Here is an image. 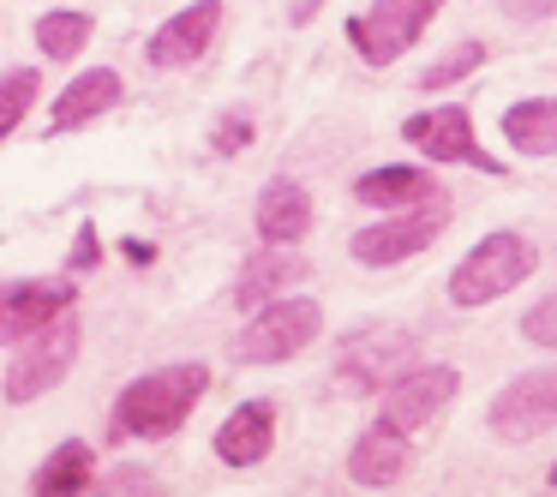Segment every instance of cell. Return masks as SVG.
<instances>
[{"mask_svg": "<svg viewBox=\"0 0 557 497\" xmlns=\"http://www.w3.org/2000/svg\"><path fill=\"white\" fill-rule=\"evenodd\" d=\"M312 13H318V0H300V7H294V25H306Z\"/></svg>", "mask_w": 557, "mask_h": 497, "instance_id": "cell-28", "label": "cell"}, {"mask_svg": "<svg viewBox=\"0 0 557 497\" xmlns=\"http://www.w3.org/2000/svg\"><path fill=\"white\" fill-rule=\"evenodd\" d=\"M97 485V449L85 437H66L37 473H30V492L37 497H73V492H90Z\"/></svg>", "mask_w": 557, "mask_h": 497, "instance_id": "cell-19", "label": "cell"}, {"mask_svg": "<svg viewBox=\"0 0 557 497\" xmlns=\"http://www.w3.org/2000/svg\"><path fill=\"white\" fill-rule=\"evenodd\" d=\"M90 30H97L90 13H42L37 18V49L49 54V61H78L85 42H90Z\"/></svg>", "mask_w": 557, "mask_h": 497, "instance_id": "cell-21", "label": "cell"}, {"mask_svg": "<svg viewBox=\"0 0 557 497\" xmlns=\"http://www.w3.org/2000/svg\"><path fill=\"white\" fill-rule=\"evenodd\" d=\"M408 353H413V330H401V324H366V330H354V336L342 341L336 377L348 389H360V396H377V389H384L389 377L408 365Z\"/></svg>", "mask_w": 557, "mask_h": 497, "instance_id": "cell-8", "label": "cell"}, {"mask_svg": "<svg viewBox=\"0 0 557 497\" xmlns=\"http://www.w3.org/2000/svg\"><path fill=\"white\" fill-rule=\"evenodd\" d=\"M444 228H449V192H437V198H425V204L389 210L384 222L360 228V234L348 240V252H354V264H366V270H389V264H408V258H420Z\"/></svg>", "mask_w": 557, "mask_h": 497, "instance_id": "cell-5", "label": "cell"}, {"mask_svg": "<svg viewBox=\"0 0 557 497\" xmlns=\"http://www.w3.org/2000/svg\"><path fill=\"white\" fill-rule=\"evenodd\" d=\"M401 138H408L413 150H425L432 162H461V169H480V174H504V162L480 150V138H473V114L461 109V102L432 109V114H413V121L401 126Z\"/></svg>", "mask_w": 557, "mask_h": 497, "instance_id": "cell-10", "label": "cell"}, {"mask_svg": "<svg viewBox=\"0 0 557 497\" xmlns=\"http://www.w3.org/2000/svg\"><path fill=\"white\" fill-rule=\"evenodd\" d=\"M121 102V73L114 66H90V73H78L73 85L54 97V114H49V138L61 133H78V126L102 121V114Z\"/></svg>", "mask_w": 557, "mask_h": 497, "instance_id": "cell-16", "label": "cell"}, {"mask_svg": "<svg viewBox=\"0 0 557 497\" xmlns=\"http://www.w3.org/2000/svg\"><path fill=\"white\" fill-rule=\"evenodd\" d=\"M461 389V372L456 365H413V372H396L384 389H377V420L396 425V432H420V425H432L437 413L456 401Z\"/></svg>", "mask_w": 557, "mask_h": 497, "instance_id": "cell-7", "label": "cell"}, {"mask_svg": "<svg viewBox=\"0 0 557 497\" xmlns=\"http://www.w3.org/2000/svg\"><path fill=\"white\" fill-rule=\"evenodd\" d=\"M521 330H528L533 348H552V341H557V300H552V294H540V306L521 318Z\"/></svg>", "mask_w": 557, "mask_h": 497, "instance_id": "cell-25", "label": "cell"}, {"mask_svg": "<svg viewBox=\"0 0 557 497\" xmlns=\"http://www.w3.org/2000/svg\"><path fill=\"white\" fill-rule=\"evenodd\" d=\"M444 0H372V13L348 18V42L360 49L366 66H389L396 54H408L425 37V25L437 18Z\"/></svg>", "mask_w": 557, "mask_h": 497, "instance_id": "cell-6", "label": "cell"}, {"mask_svg": "<svg viewBox=\"0 0 557 497\" xmlns=\"http://www.w3.org/2000/svg\"><path fill=\"white\" fill-rule=\"evenodd\" d=\"M485 420H492V432L504 437V444H533V437H545L552 420H557V377H552V365L509 377V384L497 389V401H492Z\"/></svg>", "mask_w": 557, "mask_h": 497, "instance_id": "cell-9", "label": "cell"}, {"mask_svg": "<svg viewBox=\"0 0 557 497\" xmlns=\"http://www.w3.org/2000/svg\"><path fill=\"white\" fill-rule=\"evenodd\" d=\"M408 461H413L408 432L372 420L360 437H354V449H348V480L354 485H396L401 473H408Z\"/></svg>", "mask_w": 557, "mask_h": 497, "instance_id": "cell-17", "label": "cell"}, {"mask_svg": "<svg viewBox=\"0 0 557 497\" xmlns=\"http://www.w3.org/2000/svg\"><path fill=\"white\" fill-rule=\"evenodd\" d=\"M533 264H540V246H533L528 234H516V228L485 234V240L449 270V306H456V312H480V306L504 300L509 288H521V282L533 276Z\"/></svg>", "mask_w": 557, "mask_h": 497, "instance_id": "cell-2", "label": "cell"}, {"mask_svg": "<svg viewBox=\"0 0 557 497\" xmlns=\"http://www.w3.org/2000/svg\"><path fill=\"white\" fill-rule=\"evenodd\" d=\"M504 138L521 157H552L557 150V102L552 97H528L504 114Z\"/></svg>", "mask_w": 557, "mask_h": 497, "instance_id": "cell-20", "label": "cell"}, {"mask_svg": "<svg viewBox=\"0 0 557 497\" xmlns=\"http://www.w3.org/2000/svg\"><path fill=\"white\" fill-rule=\"evenodd\" d=\"M42 97V73L37 66H7L0 73V145L18 133V121L30 114V102Z\"/></svg>", "mask_w": 557, "mask_h": 497, "instance_id": "cell-22", "label": "cell"}, {"mask_svg": "<svg viewBox=\"0 0 557 497\" xmlns=\"http://www.w3.org/2000/svg\"><path fill=\"white\" fill-rule=\"evenodd\" d=\"M222 30V0H198V7H186V13H174L169 25L150 37L145 61L162 66V73H181V66H198V54L216 42Z\"/></svg>", "mask_w": 557, "mask_h": 497, "instance_id": "cell-12", "label": "cell"}, {"mask_svg": "<svg viewBox=\"0 0 557 497\" xmlns=\"http://www.w3.org/2000/svg\"><path fill=\"white\" fill-rule=\"evenodd\" d=\"M258 240L270 246H300L306 234H312V192H306L300 181H288V174H276V181L258 192Z\"/></svg>", "mask_w": 557, "mask_h": 497, "instance_id": "cell-15", "label": "cell"}, {"mask_svg": "<svg viewBox=\"0 0 557 497\" xmlns=\"http://www.w3.org/2000/svg\"><path fill=\"white\" fill-rule=\"evenodd\" d=\"M318 330H324V306L306 300V294H276L246 318L240 341H234V360L240 365H282L300 348H312Z\"/></svg>", "mask_w": 557, "mask_h": 497, "instance_id": "cell-3", "label": "cell"}, {"mask_svg": "<svg viewBox=\"0 0 557 497\" xmlns=\"http://www.w3.org/2000/svg\"><path fill=\"white\" fill-rule=\"evenodd\" d=\"M210 449H216L222 468H258V461L276 449V408H270V401H246V408H234L228 420L216 425Z\"/></svg>", "mask_w": 557, "mask_h": 497, "instance_id": "cell-14", "label": "cell"}, {"mask_svg": "<svg viewBox=\"0 0 557 497\" xmlns=\"http://www.w3.org/2000/svg\"><path fill=\"white\" fill-rule=\"evenodd\" d=\"M312 276V264H306L294 246H258V252H246V264H240V276H234V306H264V300H276V294H288V288H300V282Z\"/></svg>", "mask_w": 557, "mask_h": 497, "instance_id": "cell-13", "label": "cell"}, {"mask_svg": "<svg viewBox=\"0 0 557 497\" xmlns=\"http://www.w3.org/2000/svg\"><path fill=\"white\" fill-rule=\"evenodd\" d=\"M252 138H258V121H252L246 109H228V114L216 121V133H210V150H216V157H240Z\"/></svg>", "mask_w": 557, "mask_h": 497, "instance_id": "cell-24", "label": "cell"}, {"mask_svg": "<svg viewBox=\"0 0 557 497\" xmlns=\"http://www.w3.org/2000/svg\"><path fill=\"white\" fill-rule=\"evenodd\" d=\"M444 186H437V174L425 169H408V162H396V169H372L354 181V198H360L366 210H408V204H425V198H437Z\"/></svg>", "mask_w": 557, "mask_h": 497, "instance_id": "cell-18", "label": "cell"}, {"mask_svg": "<svg viewBox=\"0 0 557 497\" xmlns=\"http://www.w3.org/2000/svg\"><path fill=\"white\" fill-rule=\"evenodd\" d=\"M205 389H210V365H205V360L157 365V372L133 377V384L121 389L109 437H114V444H121V437H145V444H162V437H174L186 420H193V408L205 401Z\"/></svg>", "mask_w": 557, "mask_h": 497, "instance_id": "cell-1", "label": "cell"}, {"mask_svg": "<svg viewBox=\"0 0 557 497\" xmlns=\"http://www.w3.org/2000/svg\"><path fill=\"white\" fill-rule=\"evenodd\" d=\"M66 264H73L78 276L102 264V240H97V222H78V240H73V258H66Z\"/></svg>", "mask_w": 557, "mask_h": 497, "instance_id": "cell-26", "label": "cell"}, {"mask_svg": "<svg viewBox=\"0 0 557 497\" xmlns=\"http://www.w3.org/2000/svg\"><path fill=\"white\" fill-rule=\"evenodd\" d=\"M126 246V258H133V264H150V258H157V246H145V240H121Z\"/></svg>", "mask_w": 557, "mask_h": 497, "instance_id": "cell-27", "label": "cell"}, {"mask_svg": "<svg viewBox=\"0 0 557 497\" xmlns=\"http://www.w3.org/2000/svg\"><path fill=\"white\" fill-rule=\"evenodd\" d=\"M480 66H485V42H473V37H468V42H456V49L437 54V61L425 66V73L413 78V85H420V90H449V85H461L468 73H480Z\"/></svg>", "mask_w": 557, "mask_h": 497, "instance_id": "cell-23", "label": "cell"}, {"mask_svg": "<svg viewBox=\"0 0 557 497\" xmlns=\"http://www.w3.org/2000/svg\"><path fill=\"white\" fill-rule=\"evenodd\" d=\"M78 341H85V324H78V312L66 306L54 324H42L37 336L18 341V353L7 360V384H0V396L13 401V408H25V401L49 396V389L61 384L66 372H73Z\"/></svg>", "mask_w": 557, "mask_h": 497, "instance_id": "cell-4", "label": "cell"}, {"mask_svg": "<svg viewBox=\"0 0 557 497\" xmlns=\"http://www.w3.org/2000/svg\"><path fill=\"white\" fill-rule=\"evenodd\" d=\"M66 306H78L73 282H7V288H0V348L37 336V330L54 324Z\"/></svg>", "mask_w": 557, "mask_h": 497, "instance_id": "cell-11", "label": "cell"}]
</instances>
